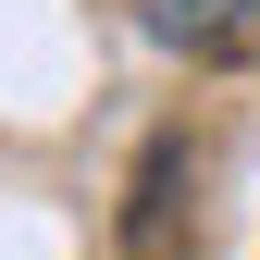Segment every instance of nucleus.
Masks as SVG:
<instances>
[{
  "mask_svg": "<svg viewBox=\"0 0 260 260\" xmlns=\"http://www.w3.org/2000/svg\"><path fill=\"white\" fill-rule=\"evenodd\" d=\"M248 25H260V0H149V38H161V50H199V62L236 50Z\"/></svg>",
  "mask_w": 260,
  "mask_h": 260,
  "instance_id": "obj_1",
  "label": "nucleus"
}]
</instances>
